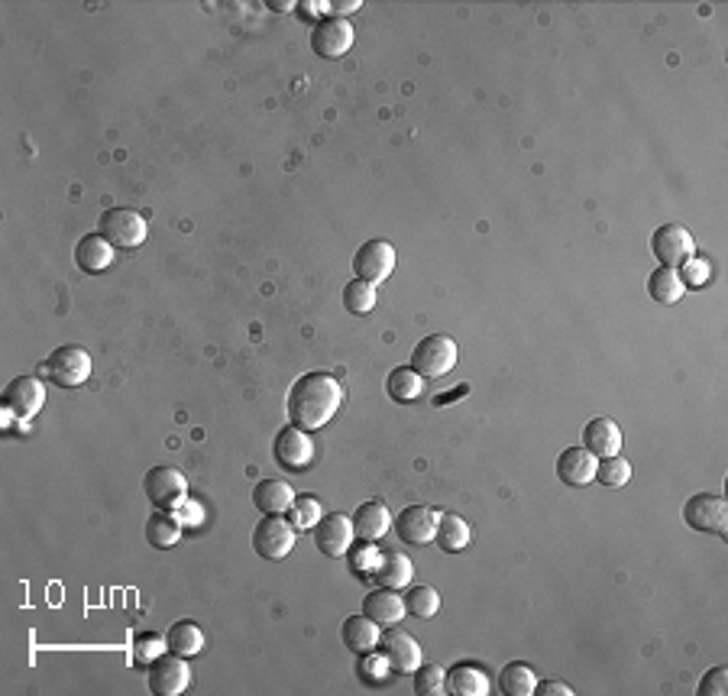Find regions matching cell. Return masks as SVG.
<instances>
[{"label": "cell", "mask_w": 728, "mask_h": 696, "mask_svg": "<svg viewBox=\"0 0 728 696\" xmlns=\"http://www.w3.org/2000/svg\"><path fill=\"white\" fill-rule=\"evenodd\" d=\"M343 405V386L331 373H305L288 389V421L301 431H321Z\"/></svg>", "instance_id": "6da1fadb"}, {"label": "cell", "mask_w": 728, "mask_h": 696, "mask_svg": "<svg viewBox=\"0 0 728 696\" xmlns=\"http://www.w3.org/2000/svg\"><path fill=\"white\" fill-rule=\"evenodd\" d=\"M39 376L52 379L56 386H65V389H78L85 386L88 376H91V357L88 350L81 344H65V347H56L49 353V360L39 366Z\"/></svg>", "instance_id": "7a4b0ae2"}, {"label": "cell", "mask_w": 728, "mask_h": 696, "mask_svg": "<svg viewBox=\"0 0 728 696\" xmlns=\"http://www.w3.org/2000/svg\"><path fill=\"white\" fill-rule=\"evenodd\" d=\"M0 402H4V415H0L4 425H10V421H20V425H23V421H30L39 408H43L46 386L36 376H17V379L7 382V389H4V395H0Z\"/></svg>", "instance_id": "3957f363"}, {"label": "cell", "mask_w": 728, "mask_h": 696, "mask_svg": "<svg viewBox=\"0 0 728 696\" xmlns=\"http://www.w3.org/2000/svg\"><path fill=\"white\" fill-rule=\"evenodd\" d=\"M457 366V344L447 334H431L411 350V370H418L424 379H441Z\"/></svg>", "instance_id": "277c9868"}, {"label": "cell", "mask_w": 728, "mask_h": 696, "mask_svg": "<svg viewBox=\"0 0 728 696\" xmlns=\"http://www.w3.org/2000/svg\"><path fill=\"white\" fill-rule=\"evenodd\" d=\"M298 528L285 515H263L253 528V551L266 561H285L295 548Z\"/></svg>", "instance_id": "5b68a950"}, {"label": "cell", "mask_w": 728, "mask_h": 696, "mask_svg": "<svg viewBox=\"0 0 728 696\" xmlns=\"http://www.w3.org/2000/svg\"><path fill=\"white\" fill-rule=\"evenodd\" d=\"M101 234L114 243L117 250H136L143 247L146 237H149V227H146V217L133 208H111L101 214Z\"/></svg>", "instance_id": "8992f818"}, {"label": "cell", "mask_w": 728, "mask_h": 696, "mask_svg": "<svg viewBox=\"0 0 728 696\" xmlns=\"http://www.w3.org/2000/svg\"><path fill=\"white\" fill-rule=\"evenodd\" d=\"M143 489H146V496L156 509H172L175 512L188 502V480H185V473L175 470V467H153L146 473Z\"/></svg>", "instance_id": "52a82bcc"}, {"label": "cell", "mask_w": 728, "mask_h": 696, "mask_svg": "<svg viewBox=\"0 0 728 696\" xmlns=\"http://www.w3.org/2000/svg\"><path fill=\"white\" fill-rule=\"evenodd\" d=\"M693 234L683 224H661L651 234V253L661 259V266L680 269L683 263L693 259Z\"/></svg>", "instance_id": "ba28073f"}, {"label": "cell", "mask_w": 728, "mask_h": 696, "mask_svg": "<svg viewBox=\"0 0 728 696\" xmlns=\"http://www.w3.org/2000/svg\"><path fill=\"white\" fill-rule=\"evenodd\" d=\"M314 548H318L324 557H347L350 548H353V518H347L343 512H331V515H321V522L314 525Z\"/></svg>", "instance_id": "9c48e42d"}, {"label": "cell", "mask_w": 728, "mask_h": 696, "mask_svg": "<svg viewBox=\"0 0 728 696\" xmlns=\"http://www.w3.org/2000/svg\"><path fill=\"white\" fill-rule=\"evenodd\" d=\"M191 687V667L182 654H159L149 664V690L156 696H178Z\"/></svg>", "instance_id": "30bf717a"}, {"label": "cell", "mask_w": 728, "mask_h": 696, "mask_svg": "<svg viewBox=\"0 0 728 696\" xmlns=\"http://www.w3.org/2000/svg\"><path fill=\"white\" fill-rule=\"evenodd\" d=\"M683 518L693 531H709V535H725L728 528V502L716 493H696L683 506Z\"/></svg>", "instance_id": "8fae6325"}, {"label": "cell", "mask_w": 728, "mask_h": 696, "mask_svg": "<svg viewBox=\"0 0 728 696\" xmlns=\"http://www.w3.org/2000/svg\"><path fill=\"white\" fill-rule=\"evenodd\" d=\"M353 272L356 279H366L379 285L395 272V247L389 240H366L353 256Z\"/></svg>", "instance_id": "7c38bea8"}, {"label": "cell", "mask_w": 728, "mask_h": 696, "mask_svg": "<svg viewBox=\"0 0 728 696\" xmlns=\"http://www.w3.org/2000/svg\"><path fill=\"white\" fill-rule=\"evenodd\" d=\"M379 654L386 658L389 671L395 674H415L418 664H421V645L408 632L402 629H392L379 635Z\"/></svg>", "instance_id": "4fadbf2b"}, {"label": "cell", "mask_w": 728, "mask_h": 696, "mask_svg": "<svg viewBox=\"0 0 728 696\" xmlns=\"http://www.w3.org/2000/svg\"><path fill=\"white\" fill-rule=\"evenodd\" d=\"M311 46L321 59H340L353 46V23L347 17H324L311 33Z\"/></svg>", "instance_id": "5bb4252c"}, {"label": "cell", "mask_w": 728, "mask_h": 696, "mask_svg": "<svg viewBox=\"0 0 728 696\" xmlns=\"http://www.w3.org/2000/svg\"><path fill=\"white\" fill-rule=\"evenodd\" d=\"M276 460L285 470H308L314 460V444L308 438V431H301L295 425H288L276 434Z\"/></svg>", "instance_id": "9a60e30c"}, {"label": "cell", "mask_w": 728, "mask_h": 696, "mask_svg": "<svg viewBox=\"0 0 728 696\" xmlns=\"http://www.w3.org/2000/svg\"><path fill=\"white\" fill-rule=\"evenodd\" d=\"M437 515L428 506H405L395 518V535L405 544H428L434 541Z\"/></svg>", "instance_id": "2e32d148"}, {"label": "cell", "mask_w": 728, "mask_h": 696, "mask_svg": "<svg viewBox=\"0 0 728 696\" xmlns=\"http://www.w3.org/2000/svg\"><path fill=\"white\" fill-rule=\"evenodd\" d=\"M596 463L599 457L589 454L586 447H567L557 457V476L567 486H589L596 480Z\"/></svg>", "instance_id": "e0dca14e"}, {"label": "cell", "mask_w": 728, "mask_h": 696, "mask_svg": "<svg viewBox=\"0 0 728 696\" xmlns=\"http://www.w3.org/2000/svg\"><path fill=\"white\" fill-rule=\"evenodd\" d=\"M622 444H625V434L612 418H593L583 428V447L593 457H612L622 450Z\"/></svg>", "instance_id": "ac0fdd59"}, {"label": "cell", "mask_w": 728, "mask_h": 696, "mask_svg": "<svg viewBox=\"0 0 728 696\" xmlns=\"http://www.w3.org/2000/svg\"><path fill=\"white\" fill-rule=\"evenodd\" d=\"M489 690L492 680L476 661H460L447 671V693L453 696H486Z\"/></svg>", "instance_id": "d6986e66"}, {"label": "cell", "mask_w": 728, "mask_h": 696, "mask_svg": "<svg viewBox=\"0 0 728 696\" xmlns=\"http://www.w3.org/2000/svg\"><path fill=\"white\" fill-rule=\"evenodd\" d=\"M117 247L104 234H88L75 243V263L81 272H104L114 263Z\"/></svg>", "instance_id": "ffe728a7"}, {"label": "cell", "mask_w": 728, "mask_h": 696, "mask_svg": "<svg viewBox=\"0 0 728 696\" xmlns=\"http://www.w3.org/2000/svg\"><path fill=\"white\" fill-rule=\"evenodd\" d=\"M379 622H373L363 612V616H350V619H343L340 625V638H343V645H347L353 654H373L379 648Z\"/></svg>", "instance_id": "44dd1931"}, {"label": "cell", "mask_w": 728, "mask_h": 696, "mask_svg": "<svg viewBox=\"0 0 728 696\" xmlns=\"http://www.w3.org/2000/svg\"><path fill=\"white\" fill-rule=\"evenodd\" d=\"M363 612L373 622H379V625H395V622H402L408 616V612H405V599H398V593L389 590V586H379V590L366 593Z\"/></svg>", "instance_id": "7402d4cb"}, {"label": "cell", "mask_w": 728, "mask_h": 696, "mask_svg": "<svg viewBox=\"0 0 728 696\" xmlns=\"http://www.w3.org/2000/svg\"><path fill=\"white\" fill-rule=\"evenodd\" d=\"M434 541H437V548L447 551V554H460L463 548H470V541H473V528L470 522H466L463 515H437V528H434Z\"/></svg>", "instance_id": "603a6c76"}, {"label": "cell", "mask_w": 728, "mask_h": 696, "mask_svg": "<svg viewBox=\"0 0 728 696\" xmlns=\"http://www.w3.org/2000/svg\"><path fill=\"white\" fill-rule=\"evenodd\" d=\"M369 577H373L379 586H389V590H402V586H408L411 577H415V567H411L408 554L389 551V554H379V561Z\"/></svg>", "instance_id": "cb8c5ba5"}, {"label": "cell", "mask_w": 728, "mask_h": 696, "mask_svg": "<svg viewBox=\"0 0 728 696\" xmlns=\"http://www.w3.org/2000/svg\"><path fill=\"white\" fill-rule=\"evenodd\" d=\"M389 528H392V515L376 499L363 502V506L356 509V515H353V531H356V538H360V541H379L382 535H389Z\"/></svg>", "instance_id": "d4e9b609"}, {"label": "cell", "mask_w": 728, "mask_h": 696, "mask_svg": "<svg viewBox=\"0 0 728 696\" xmlns=\"http://www.w3.org/2000/svg\"><path fill=\"white\" fill-rule=\"evenodd\" d=\"M292 502L295 493L285 480H259L253 489V506L263 515H288Z\"/></svg>", "instance_id": "484cf974"}, {"label": "cell", "mask_w": 728, "mask_h": 696, "mask_svg": "<svg viewBox=\"0 0 728 696\" xmlns=\"http://www.w3.org/2000/svg\"><path fill=\"white\" fill-rule=\"evenodd\" d=\"M182 538V522L172 509H156L146 522V541L153 548H172Z\"/></svg>", "instance_id": "4316f807"}, {"label": "cell", "mask_w": 728, "mask_h": 696, "mask_svg": "<svg viewBox=\"0 0 728 696\" xmlns=\"http://www.w3.org/2000/svg\"><path fill=\"white\" fill-rule=\"evenodd\" d=\"M683 289H686V285L680 279V272L667 269V266L654 269L651 279H648V292H651L654 302H661V305H677L683 298Z\"/></svg>", "instance_id": "83f0119b"}, {"label": "cell", "mask_w": 728, "mask_h": 696, "mask_svg": "<svg viewBox=\"0 0 728 696\" xmlns=\"http://www.w3.org/2000/svg\"><path fill=\"white\" fill-rule=\"evenodd\" d=\"M386 392L392 395V402H415L424 392V376H418V370H411V366H398L386 379Z\"/></svg>", "instance_id": "f1b7e54d"}, {"label": "cell", "mask_w": 728, "mask_h": 696, "mask_svg": "<svg viewBox=\"0 0 728 696\" xmlns=\"http://www.w3.org/2000/svg\"><path fill=\"white\" fill-rule=\"evenodd\" d=\"M534 687H538V677H534V671L528 664H521V661H512V664H505L502 667V674H499V690L505 696H531Z\"/></svg>", "instance_id": "f546056e"}, {"label": "cell", "mask_w": 728, "mask_h": 696, "mask_svg": "<svg viewBox=\"0 0 728 696\" xmlns=\"http://www.w3.org/2000/svg\"><path fill=\"white\" fill-rule=\"evenodd\" d=\"M166 645H169V651L182 654V658H191V654H198L204 648L201 625H195V622H175L172 629L166 632Z\"/></svg>", "instance_id": "4dcf8cb0"}, {"label": "cell", "mask_w": 728, "mask_h": 696, "mask_svg": "<svg viewBox=\"0 0 728 696\" xmlns=\"http://www.w3.org/2000/svg\"><path fill=\"white\" fill-rule=\"evenodd\" d=\"M437 609H441V593H437L434 586H428V583L411 586L408 596H405V612H408V616L431 619V616H437Z\"/></svg>", "instance_id": "1f68e13d"}, {"label": "cell", "mask_w": 728, "mask_h": 696, "mask_svg": "<svg viewBox=\"0 0 728 696\" xmlns=\"http://www.w3.org/2000/svg\"><path fill=\"white\" fill-rule=\"evenodd\" d=\"M343 308L350 315H369L376 308V285L366 279H353L343 285Z\"/></svg>", "instance_id": "d6a6232c"}, {"label": "cell", "mask_w": 728, "mask_h": 696, "mask_svg": "<svg viewBox=\"0 0 728 696\" xmlns=\"http://www.w3.org/2000/svg\"><path fill=\"white\" fill-rule=\"evenodd\" d=\"M596 480H599L602 486H609V489H615V486H625V483L631 480V467H628V460H625V457H618V454H612V457H602V460L596 463Z\"/></svg>", "instance_id": "836d02e7"}, {"label": "cell", "mask_w": 728, "mask_h": 696, "mask_svg": "<svg viewBox=\"0 0 728 696\" xmlns=\"http://www.w3.org/2000/svg\"><path fill=\"white\" fill-rule=\"evenodd\" d=\"M447 690V674L441 664H418L415 671V693L421 696H441Z\"/></svg>", "instance_id": "e575fe53"}, {"label": "cell", "mask_w": 728, "mask_h": 696, "mask_svg": "<svg viewBox=\"0 0 728 696\" xmlns=\"http://www.w3.org/2000/svg\"><path fill=\"white\" fill-rule=\"evenodd\" d=\"M288 522H292L298 531L314 528L321 522V502L314 496H295L292 509H288Z\"/></svg>", "instance_id": "d590c367"}, {"label": "cell", "mask_w": 728, "mask_h": 696, "mask_svg": "<svg viewBox=\"0 0 728 696\" xmlns=\"http://www.w3.org/2000/svg\"><path fill=\"white\" fill-rule=\"evenodd\" d=\"M162 648H169L166 645V638H159V635H153V632H143V635H136L133 638V661L136 664H153L159 654H162Z\"/></svg>", "instance_id": "8d00e7d4"}, {"label": "cell", "mask_w": 728, "mask_h": 696, "mask_svg": "<svg viewBox=\"0 0 728 696\" xmlns=\"http://www.w3.org/2000/svg\"><path fill=\"white\" fill-rule=\"evenodd\" d=\"M725 693H728V667H712L699 680V696H725Z\"/></svg>", "instance_id": "74e56055"}, {"label": "cell", "mask_w": 728, "mask_h": 696, "mask_svg": "<svg viewBox=\"0 0 728 696\" xmlns=\"http://www.w3.org/2000/svg\"><path fill=\"white\" fill-rule=\"evenodd\" d=\"M353 570L356 573H373L376 561H379V551L373 548V541H363L360 548H353Z\"/></svg>", "instance_id": "f35d334b"}, {"label": "cell", "mask_w": 728, "mask_h": 696, "mask_svg": "<svg viewBox=\"0 0 728 696\" xmlns=\"http://www.w3.org/2000/svg\"><path fill=\"white\" fill-rule=\"evenodd\" d=\"M363 664H360V677L363 680H373V684H382V677H386V671H389V664H386V658H369V654H363Z\"/></svg>", "instance_id": "ab89813d"}, {"label": "cell", "mask_w": 728, "mask_h": 696, "mask_svg": "<svg viewBox=\"0 0 728 696\" xmlns=\"http://www.w3.org/2000/svg\"><path fill=\"white\" fill-rule=\"evenodd\" d=\"M683 269H686V276L680 272L683 285H686V282H690V285H699V282H706V279H709V266H706V263H693V259H690V263H683Z\"/></svg>", "instance_id": "60d3db41"}, {"label": "cell", "mask_w": 728, "mask_h": 696, "mask_svg": "<svg viewBox=\"0 0 728 696\" xmlns=\"http://www.w3.org/2000/svg\"><path fill=\"white\" fill-rule=\"evenodd\" d=\"M538 696H573V690L567 684H560V680H544V684L534 687Z\"/></svg>", "instance_id": "b9f144b4"}, {"label": "cell", "mask_w": 728, "mask_h": 696, "mask_svg": "<svg viewBox=\"0 0 728 696\" xmlns=\"http://www.w3.org/2000/svg\"><path fill=\"white\" fill-rule=\"evenodd\" d=\"M324 10H331L334 17H340V20H343V13L360 10V0H331V4H324Z\"/></svg>", "instance_id": "7bdbcfd3"}, {"label": "cell", "mask_w": 728, "mask_h": 696, "mask_svg": "<svg viewBox=\"0 0 728 696\" xmlns=\"http://www.w3.org/2000/svg\"><path fill=\"white\" fill-rule=\"evenodd\" d=\"M298 10H305V17H321L318 10H324V4H311V0H301Z\"/></svg>", "instance_id": "ee69618b"}, {"label": "cell", "mask_w": 728, "mask_h": 696, "mask_svg": "<svg viewBox=\"0 0 728 696\" xmlns=\"http://www.w3.org/2000/svg\"><path fill=\"white\" fill-rule=\"evenodd\" d=\"M298 4H288V0H269V10H279V13H285V10H295Z\"/></svg>", "instance_id": "f6af8a7d"}]
</instances>
